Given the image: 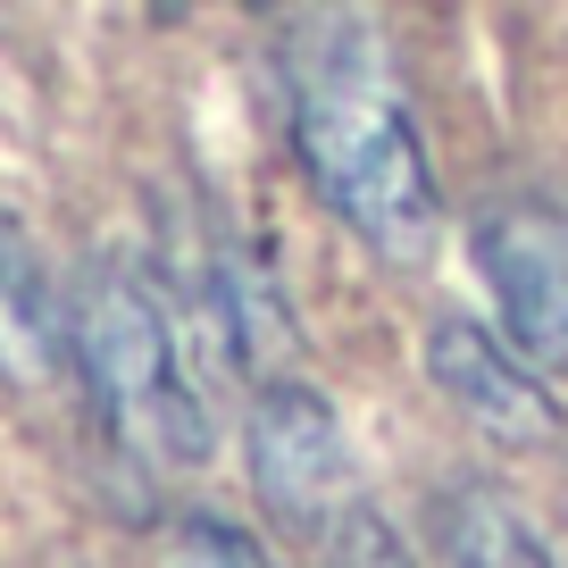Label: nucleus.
<instances>
[{
  "instance_id": "1",
  "label": "nucleus",
  "mask_w": 568,
  "mask_h": 568,
  "mask_svg": "<svg viewBox=\"0 0 568 568\" xmlns=\"http://www.w3.org/2000/svg\"><path fill=\"white\" fill-rule=\"evenodd\" d=\"M276 92H284V125H293L310 193L376 260H393V267L435 260L444 193H435V160H426L418 125H409L402 84H393L376 18H359V9H302V18H284Z\"/></svg>"
},
{
  "instance_id": "2",
  "label": "nucleus",
  "mask_w": 568,
  "mask_h": 568,
  "mask_svg": "<svg viewBox=\"0 0 568 568\" xmlns=\"http://www.w3.org/2000/svg\"><path fill=\"white\" fill-rule=\"evenodd\" d=\"M68 359H75V376H84V393H92L118 452H134L142 468H201L210 460V418H201V393L184 376L168 293L134 260L101 251V260L75 267Z\"/></svg>"
},
{
  "instance_id": "3",
  "label": "nucleus",
  "mask_w": 568,
  "mask_h": 568,
  "mask_svg": "<svg viewBox=\"0 0 568 568\" xmlns=\"http://www.w3.org/2000/svg\"><path fill=\"white\" fill-rule=\"evenodd\" d=\"M243 460H251V494L318 568H418L409 544L393 535V518L376 510L368 477H359L352 426L335 418L310 376H276L251 393V426H243Z\"/></svg>"
},
{
  "instance_id": "4",
  "label": "nucleus",
  "mask_w": 568,
  "mask_h": 568,
  "mask_svg": "<svg viewBox=\"0 0 568 568\" xmlns=\"http://www.w3.org/2000/svg\"><path fill=\"white\" fill-rule=\"evenodd\" d=\"M477 276L494 284L501 335L535 376L568 385V217L501 201L477 217Z\"/></svg>"
},
{
  "instance_id": "5",
  "label": "nucleus",
  "mask_w": 568,
  "mask_h": 568,
  "mask_svg": "<svg viewBox=\"0 0 568 568\" xmlns=\"http://www.w3.org/2000/svg\"><path fill=\"white\" fill-rule=\"evenodd\" d=\"M426 385L444 393L494 452H551L560 444V393L494 343V326H477L468 310H444L426 326Z\"/></svg>"
},
{
  "instance_id": "6",
  "label": "nucleus",
  "mask_w": 568,
  "mask_h": 568,
  "mask_svg": "<svg viewBox=\"0 0 568 568\" xmlns=\"http://www.w3.org/2000/svg\"><path fill=\"white\" fill-rule=\"evenodd\" d=\"M68 368V302L42 276V251L18 210H0V385L42 393Z\"/></svg>"
},
{
  "instance_id": "7",
  "label": "nucleus",
  "mask_w": 568,
  "mask_h": 568,
  "mask_svg": "<svg viewBox=\"0 0 568 568\" xmlns=\"http://www.w3.org/2000/svg\"><path fill=\"white\" fill-rule=\"evenodd\" d=\"M435 568H551V551L494 485H452L435 510Z\"/></svg>"
},
{
  "instance_id": "8",
  "label": "nucleus",
  "mask_w": 568,
  "mask_h": 568,
  "mask_svg": "<svg viewBox=\"0 0 568 568\" xmlns=\"http://www.w3.org/2000/svg\"><path fill=\"white\" fill-rule=\"evenodd\" d=\"M160 568H267V551L251 544L234 518H210V510H184L176 527L160 535Z\"/></svg>"
}]
</instances>
